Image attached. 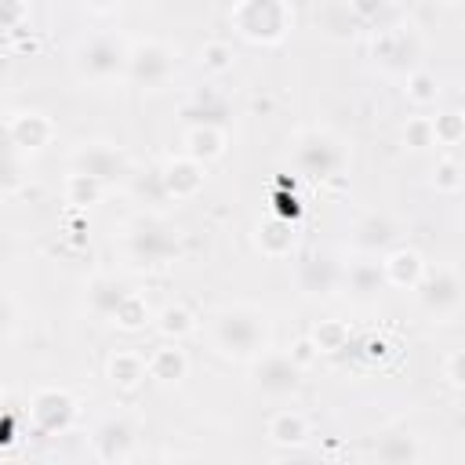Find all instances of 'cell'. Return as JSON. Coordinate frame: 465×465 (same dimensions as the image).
<instances>
[{
	"instance_id": "6da1fadb",
	"label": "cell",
	"mask_w": 465,
	"mask_h": 465,
	"mask_svg": "<svg viewBox=\"0 0 465 465\" xmlns=\"http://www.w3.org/2000/svg\"><path fill=\"white\" fill-rule=\"evenodd\" d=\"M207 334L214 352L225 360H258L262 352H269V341H272L269 320L254 305H222L211 316Z\"/></svg>"
},
{
	"instance_id": "7a4b0ae2",
	"label": "cell",
	"mask_w": 465,
	"mask_h": 465,
	"mask_svg": "<svg viewBox=\"0 0 465 465\" xmlns=\"http://www.w3.org/2000/svg\"><path fill=\"white\" fill-rule=\"evenodd\" d=\"M178 232L156 214H142L124 229V254L138 269H163L178 258Z\"/></svg>"
},
{
	"instance_id": "3957f363",
	"label": "cell",
	"mask_w": 465,
	"mask_h": 465,
	"mask_svg": "<svg viewBox=\"0 0 465 465\" xmlns=\"http://www.w3.org/2000/svg\"><path fill=\"white\" fill-rule=\"evenodd\" d=\"M345 160H349V153H345L341 138L323 127H312V131L298 134V142H294V167L305 178H316V182L334 178L345 167Z\"/></svg>"
},
{
	"instance_id": "277c9868",
	"label": "cell",
	"mask_w": 465,
	"mask_h": 465,
	"mask_svg": "<svg viewBox=\"0 0 465 465\" xmlns=\"http://www.w3.org/2000/svg\"><path fill=\"white\" fill-rule=\"evenodd\" d=\"M76 73L91 84H105L127 73V44L113 33H94L76 47Z\"/></svg>"
},
{
	"instance_id": "5b68a950",
	"label": "cell",
	"mask_w": 465,
	"mask_h": 465,
	"mask_svg": "<svg viewBox=\"0 0 465 465\" xmlns=\"http://www.w3.org/2000/svg\"><path fill=\"white\" fill-rule=\"evenodd\" d=\"M232 25L254 44H276L291 29V7L280 0H247L232 7Z\"/></svg>"
},
{
	"instance_id": "8992f818",
	"label": "cell",
	"mask_w": 465,
	"mask_h": 465,
	"mask_svg": "<svg viewBox=\"0 0 465 465\" xmlns=\"http://www.w3.org/2000/svg\"><path fill=\"white\" fill-rule=\"evenodd\" d=\"M414 291H418V305L432 320H450L461 312V276L454 265H425Z\"/></svg>"
},
{
	"instance_id": "52a82bcc",
	"label": "cell",
	"mask_w": 465,
	"mask_h": 465,
	"mask_svg": "<svg viewBox=\"0 0 465 465\" xmlns=\"http://www.w3.org/2000/svg\"><path fill=\"white\" fill-rule=\"evenodd\" d=\"M174 69H178V58H174V51H171L167 44H160V40H142V44L127 47V73H124V76H127L131 84L145 87V91L163 87V84L174 76Z\"/></svg>"
},
{
	"instance_id": "ba28073f",
	"label": "cell",
	"mask_w": 465,
	"mask_h": 465,
	"mask_svg": "<svg viewBox=\"0 0 465 465\" xmlns=\"http://www.w3.org/2000/svg\"><path fill=\"white\" fill-rule=\"evenodd\" d=\"M251 381H254V389H258L262 396H269V400H287V396H294V392L302 389V367H298L287 352L269 349V352H262V356L254 360Z\"/></svg>"
},
{
	"instance_id": "9c48e42d",
	"label": "cell",
	"mask_w": 465,
	"mask_h": 465,
	"mask_svg": "<svg viewBox=\"0 0 465 465\" xmlns=\"http://www.w3.org/2000/svg\"><path fill=\"white\" fill-rule=\"evenodd\" d=\"M127 171H131L127 153L116 149V145H109V142H84V145L73 153V174L94 178L98 185L120 182V178H127Z\"/></svg>"
},
{
	"instance_id": "30bf717a",
	"label": "cell",
	"mask_w": 465,
	"mask_h": 465,
	"mask_svg": "<svg viewBox=\"0 0 465 465\" xmlns=\"http://www.w3.org/2000/svg\"><path fill=\"white\" fill-rule=\"evenodd\" d=\"M134 425L124 418V414H109V418H102L98 425H94V432H91V450H94V458L98 461H105V465H124L127 458H131V450H134Z\"/></svg>"
},
{
	"instance_id": "8fae6325",
	"label": "cell",
	"mask_w": 465,
	"mask_h": 465,
	"mask_svg": "<svg viewBox=\"0 0 465 465\" xmlns=\"http://www.w3.org/2000/svg\"><path fill=\"white\" fill-rule=\"evenodd\" d=\"M298 287L309 298H331L341 291V262L327 251H312L298 262Z\"/></svg>"
},
{
	"instance_id": "7c38bea8",
	"label": "cell",
	"mask_w": 465,
	"mask_h": 465,
	"mask_svg": "<svg viewBox=\"0 0 465 465\" xmlns=\"http://www.w3.org/2000/svg\"><path fill=\"white\" fill-rule=\"evenodd\" d=\"M418 36L407 29V25H378V36H374V58L385 65V69H414V58H418Z\"/></svg>"
},
{
	"instance_id": "4fadbf2b",
	"label": "cell",
	"mask_w": 465,
	"mask_h": 465,
	"mask_svg": "<svg viewBox=\"0 0 465 465\" xmlns=\"http://www.w3.org/2000/svg\"><path fill=\"white\" fill-rule=\"evenodd\" d=\"M29 418L36 421L40 432H65L76 418V403L62 389H40L29 403Z\"/></svg>"
},
{
	"instance_id": "5bb4252c",
	"label": "cell",
	"mask_w": 465,
	"mask_h": 465,
	"mask_svg": "<svg viewBox=\"0 0 465 465\" xmlns=\"http://www.w3.org/2000/svg\"><path fill=\"white\" fill-rule=\"evenodd\" d=\"M385 272H381V262H371V258H360L352 265H341V291L356 302V305H374L385 291Z\"/></svg>"
},
{
	"instance_id": "9a60e30c",
	"label": "cell",
	"mask_w": 465,
	"mask_h": 465,
	"mask_svg": "<svg viewBox=\"0 0 465 465\" xmlns=\"http://www.w3.org/2000/svg\"><path fill=\"white\" fill-rule=\"evenodd\" d=\"M371 465H421V440L411 429H392L378 436L371 450Z\"/></svg>"
},
{
	"instance_id": "2e32d148",
	"label": "cell",
	"mask_w": 465,
	"mask_h": 465,
	"mask_svg": "<svg viewBox=\"0 0 465 465\" xmlns=\"http://www.w3.org/2000/svg\"><path fill=\"white\" fill-rule=\"evenodd\" d=\"M396 236H400V225L389 214H363L352 229V247L363 254H385L392 251Z\"/></svg>"
},
{
	"instance_id": "e0dca14e",
	"label": "cell",
	"mask_w": 465,
	"mask_h": 465,
	"mask_svg": "<svg viewBox=\"0 0 465 465\" xmlns=\"http://www.w3.org/2000/svg\"><path fill=\"white\" fill-rule=\"evenodd\" d=\"M160 189L174 200H189L203 189V163L189 160V156H174L167 160V167L160 171Z\"/></svg>"
},
{
	"instance_id": "ac0fdd59",
	"label": "cell",
	"mask_w": 465,
	"mask_h": 465,
	"mask_svg": "<svg viewBox=\"0 0 465 465\" xmlns=\"http://www.w3.org/2000/svg\"><path fill=\"white\" fill-rule=\"evenodd\" d=\"M7 134H11L15 149L25 153V149H44L51 142L54 127H51V120L44 113H18V116L7 120Z\"/></svg>"
},
{
	"instance_id": "d6986e66",
	"label": "cell",
	"mask_w": 465,
	"mask_h": 465,
	"mask_svg": "<svg viewBox=\"0 0 465 465\" xmlns=\"http://www.w3.org/2000/svg\"><path fill=\"white\" fill-rule=\"evenodd\" d=\"M381 272H385V283H389V287H411V291H414V283H418L421 272H425V262H421V254L411 251V247H392V251H385Z\"/></svg>"
},
{
	"instance_id": "ffe728a7",
	"label": "cell",
	"mask_w": 465,
	"mask_h": 465,
	"mask_svg": "<svg viewBox=\"0 0 465 465\" xmlns=\"http://www.w3.org/2000/svg\"><path fill=\"white\" fill-rule=\"evenodd\" d=\"M182 113L189 116V124H193V127H222V131H225L229 102H225V94H218V91L203 87V91H196V94L185 102V109H182Z\"/></svg>"
},
{
	"instance_id": "44dd1931",
	"label": "cell",
	"mask_w": 465,
	"mask_h": 465,
	"mask_svg": "<svg viewBox=\"0 0 465 465\" xmlns=\"http://www.w3.org/2000/svg\"><path fill=\"white\" fill-rule=\"evenodd\" d=\"M127 294H131V291H127L124 280H116V276H94V280L87 283V309H91L94 316H102V320H113L116 309H120V302H124Z\"/></svg>"
},
{
	"instance_id": "7402d4cb",
	"label": "cell",
	"mask_w": 465,
	"mask_h": 465,
	"mask_svg": "<svg viewBox=\"0 0 465 465\" xmlns=\"http://www.w3.org/2000/svg\"><path fill=\"white\" fill-rule=\"evenodd\" d=\"M145 367H149V378H156V381H178L189 371V356H185V349H178V341H163L160 349L149 352Z\"/></svg>"
},
{
	"instance_id": "603a6c76",
	"label": "cell",
	"mask_w": 465,
	"mask_h": 465,
	"mask_svg": "<svg viewBox=\"0 0 465 465\" xmlns=\"http://www.w3.org/2000/svg\"><path fill=\"white\" fill-rule=\"evenodd\" d=\"M149 378V367H145V356H138V352H113L109 356V381L116 385V389H124V392H134L142 381Z\"/></svg>"
},
{
	"instance_id": "cb8c5ba5",
	"label": "cell",
	"mask_w": 465,
	"mask_h": 465,
	"mask_svg": "<svg viewBox=\"0 0 465 465\" xmlns=\"http://www.w3.org/2000/svg\"><path fill=\"white\" fill-rule=\"evenodd\" d=\"M225 153V131L222 127H189L185 131V156L196 163H211Z\"/></svg>"
},
{
	"instance_id": "d4e9b609",
	"label": "cell",
	"mask_w": 465,
	"mask_h": 465,
	"mask_svg": "<svg viewBox=\"0 0 465 465\" xmlns=\"http://www.w3.org/2000/svg\"><path fill=\"white\" fill-rule=\"evenodd\" d=\"M269 440L276 443V447H302L305 440H309V421L298 414V411H276L272 418H269Z\"/></svg>"
},
{
	"instance_id": "484cf974",
	"label": "cell",
	"mask_w": 465,
	"mask_h": 465,
	"mask_svg": "<svg viewBox=\"0 0 465 465\" xmlns=\"http://www.w3.org/2000/svg\"><path fill=\"white\" fill-rule=\"evenodd\" d=\"M316 25L334 40H349V36H356L360 18H356L352 4H323V7H316Z\"/></svg>"
},
{
	"instance_id": "4316f807",
	"label": "cell",
	"mask_w": 465,
	"mask_h": 465,
	"mask_svg": "<svg viewBox=\"0 0 465 465\" xmlns=\"http://www.w3.org/2000/svg\"><path fill=\"white\" fill-rule=\"evenodd\" d=\"M258 243L265 254H287L291 243H294V232L283 218H269L265 225H258Z\"/></svg>"
},
{
	"instance_id": "83f0119b",
	"label": "cell",
	"mask_w": 465,
	"mask_h": 465,
	"mask_svg": "<svg viewBox=\"0 0 465 465\" xmlns=\"http://www.w3.org/2000/svg\"><path fill=\"white\" fill-rule=\"evenodd\" d=\"M156 327H160L163 338L178 341V338H185V334L196 327V320H193V312H189L185 305H167V309L156 312Z\"/></svg>"
},
{
	"instance_id": "f1b7e54d",
	"label": "cell",
	"mask_w": 465,
	"mask_h": 465,
	"mask_svg": "<svg viewBox=\"0 0 465 465\" xmlns=\"http://www.w3.org/2000/svg\"><path fill=\"white\" fill-rule=\"evenodd\" d=\"M407 98H411L414 105H436V98H440V80H436V73H429V69H411V73H407Z\"/></svg>"
},
{
	"instance_id": "f546056e",
	"label": "cell",
	"mask_w": 465,
	"mask_h": 465,
	"mask_svg": "<svg viewBox=\"0 0 465 465\" xmlns=\"http://www.w3.org/2000/svg\"><path fill=\"white\" fill-rule=\"evenodd\" d=\"M309 341L316 345V352H341V349H349V327L341 320H323Z\"/></svg>"
},
{
	"instance_id": "4dcf8cb0",
	"label": "cell",
	"mask_w": 465,
	"mask_h": 465,
	"mask_svg": "<svg viewBox=\"0 0 465 465\" xmlns=\"http://www.w3.org/2000/svg\"><path fill=\"white\" fill-rule=\"evenodd\" d=\"M429 124H432V142H440V145H458L461 134H465V120H461L458 109H447L440 116H429Z\"/></svg>"
},
{
	"instance_id": "1f68e13d",
	"label": "cell",
	"mask_w": 465,
	"mask_h": 465,
	"mask_svg": "<svg viewBox=\"0 0 465 465\" xmlns=\"http://www.w3.org/2000/svg\"><path fill=\"white\" fill-rule=\"evenodd\" d=\"M145 320H149V305H145L134 291L120 302L116 316H113V323H116V327H124V331H138V327H145Z\"/></svg>"
},
{
	"instance_id": "d6a6232c",
	"label": "cell",
	"mask_w": 465,
	"mask_h": 465,
	"mask_svg": "<svg viewBox=\"0 0 465 465\" xmlns=\"http://www.w3.org/2000/svg\"><path fill=\"white\" fill-rule=\"evenodd\" d=\"M200 65H203V69H211V73L229 69V65H232V47H229V44H222V40L203 44V47H200Z\"/></svg>"
},
{
	"instance_id": "836d02e7",
	"label": "cell",
	"mask_w": 465,
	"mask_h": 465,
	"mask_svg": "<svg viewBox=\"0 0 465 465\" xmlns=\"http://www.w3.org/2000/svg\"><path fill=\"white\" fill-rule=\"evenodd\" d=\"M436 189L440 193H458L461 189V163L454 160V156H443L440 163H436Z\"/></svg>"
},
{
	"instance_id": "e575fe53",
	"label": "cell",
	"mask_w": 465,
	"mask_h": 465,
	"mask_svg": "<svg viewBox=\"0 0 465 465\" xmlns=\"http://www.w3.org/2000/svg\"><path fill=\"white\" fill-rule=\"evenodd\" d=\"M403 138H407L411 149H429V145H436V142H432V124H429V116H414V120L403 127Z\"/></svg>"
},
{
	"instance_id": "d590c367",
	"label": "cell",
	"mask_w": 465,
	"mask_h": 465,
	"mask_svg": "<svg viewBox=\"0 0 465 465\" xmlns=\"http://www.w3.org/2000/svg\"><path fill=\"white\" fill-rule=\"evenodd\" d=\"M102 193V185L94 178H84V174H69V203H94Z\"/></svg>"
},
{
	"instance_id": "8d00e7d4",
	"label": "cell",
	"mask_w": 465,
	"mask_h": 465,
	"mask_svg": "<svg viewBox=\"0 0 465 465\" xmlns=\"http://www.w3.org/2000/svg\"><path fill=\"white\" fill-rule=\"evenodd\" d=\"M22 160H18V153H11V156H0V196L4 193H15L18 185H22Z\"/></svg>"
},
{
	"instance_id": "74e56055",
	"label": "cell",
	"mask_w": 465,
	"mask_h": 465,
	"mask_svg": "<svg viewBox=\"0 0 465 465\" xmlns=\"http://www.w3.org/2000/svg\"><path fill=\"white\" fill-rule=\"evenodd\" d=\"M15 320H18V312H15V302L7 298V294H0V341L15 331Z\"/></svg>"
},
{
	"instance_id": "f35d334b",
	"label": "cell",
	"mask_w": 465,
	"mask_h": 465,
	"mask_svg": "<svg viewBox=\"0 0 465 465\" xmlns=\"http://www.w3.org/2000/svg\"><path fill=\"white\" fill-rule=\"evenodd\" d=\"M280 465H331L323 454H316V450H291Z\"/></svg>"
},
{
	"instance_id": "ab89813d",
	"label": "cell",
	"mask_w": 465,
	"mask_h": 465,
	"mask_svg": "<svg viewBox=\"0 0 465 465\" xmlns=\"http://www.w3.org/2000/svg\"><path fill=\"white\" fill-rule=\"evenodd\" d=\"M287 356H291V360H294V363H298V367L305 371V363H309L312 356H320V352H316V345H312L309 338H302V341H294V349H291Z\"/></svg>"
},
{
	"instance_id": "60d3db41",
	"label": "cell",
	"mask_w": 465,
	"mask_h": 465,
	"mask_svg": "<svg viewBox=\"0 0 465 465\" xmlns=\"http://www.w3.org/2000/svg\"><path fill=\"white\" fill-rule=\"evenodd\" d=\"M447 381H450V389H461V349H454L447 356Z\"/></svg>"
},
{
	"instance_id": "b9f144b4",
	"label": "cell",
	"mask_w": 465,
	"mask_h": 465,
	"mask_svg": "<svg viewBox=\"0 0 465 465\" xmlns=\"http://www.w3.org/2000/svg\"><path fill=\"white\" fill-rule=\"evenodd\" d=\"M189 465H214V461H189Z\"/></svg>"
},
{
	"instance_id": "7bdbcfd3",
	"label": "cell",
	"mask_w": 465,
	"mask_h": 465,
	"mask_svg": "<svg viewBox=\"0 0 465 465\" xmlns=\"http://www.w3.org/2000/svg\"><path fill=\"white\" fill-rule=\"evenodd\" d=\"M0 396H4V389H0Z\"/></svg>"
}]
</instances>
